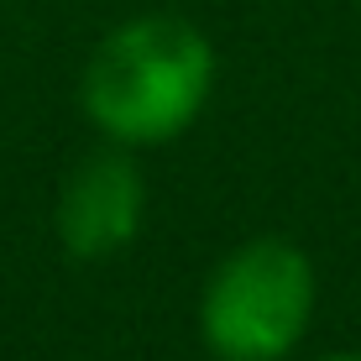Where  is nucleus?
I'll return each mask as SVG.
<instances>
[{
  "label": "nucleus",
  "mask_w": 361,
  "mask_h": 361,
  "mask_svg": "<svg viewBox=\"0 0 361 361\" xmlns=\"http://www.w3.org/2000/svg\"><path fill=\"white\" fill-rule=\"evenodd\" d=\"M215 90V47L178 16H136L84 63V116L116 147H163L199 121Z\"/></svg>",
  "instance_id": "1"
},
{
  "label": "nucleus",
  "mask_w": 361,
  "mask_h": 361,
  "mask_svg": "<svg viewBox=\"0 0 361 361\" xmlns=\"http://www.w3.org/2000/svg\"><path fill=\"white\" fill-rule=\"evenodd\" d=\"M142 215H147L142 168L126 157V147L110 142V152L84 157L63 178L53 226H58V241H63L68 257H79V262H105V257L126 252L136 241Z\"/></svg>",
  "instance_id": "3"
},
{
  "label": "nucleus",
  "mask_w": 361,
  "mask_h": 361,
  "mask_svg": "<svg viewBox=\"0 0 361 361\" xmlns=\"http://www.w3.org/2000/svg\"><path fill=\"white\" fill-rule=\"evenodd\" d=\"M319 298V272L304 246L257 235L220 257L199 293V335L220 361H283L304 341Z\"/></svg>",
  "instance_id": "2"
},
{
  "label": "nucleus",
  "mask_w": 361,
  "mask_h": 361,
  "mask_svg": "<svg viewBox=\"0 0 361 361\" xmlns=\"http://www.w3.org/2000/svg\"><path fill=\"white\" fill-rule=\"evenodd\" d=\"M319 361H361V351H335V356H319Z\"/></svg>",
  "instance_id": "4"
}]
</instances>
